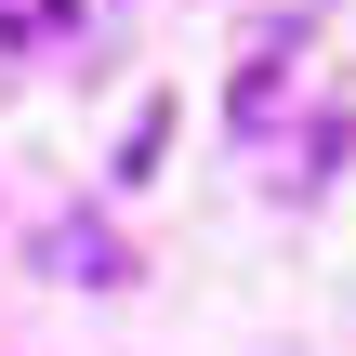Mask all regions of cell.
<instances>
[{"instance_id":"cell-1","label":"cell","mask_w":356,"mask_h":356,"mask_svg":"<svg viewBox=\"0 0 356 356\" xmlns=\"http://www.w3.org/2000/svg\"><path fill=\"white\" fill-rule=\"evenodd\" d=\"M159 159H172V106H145V119H132V145H119V172H132V185H145V172H159Z\"/></svg>"}]
</instances>
